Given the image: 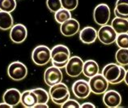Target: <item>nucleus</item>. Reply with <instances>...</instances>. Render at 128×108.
<instances>
[{
	"mask_svg": "<svg viewBox=\"0 0 128 108\" xmlns=\"http://www.w3.org/2000/svg\"><path fill=\"white\" fill-rule=\"evenodd\" d=\"M89 86L92 93L95 94H103L108 90L110 83L104 77L102 74H96V76L89 78Z\"/></svg>",
	"mask_w": 128,
	"mask_h": 108,
	"instance_id": "5",
	"label": "nucleus"
},
{
	"mask_svg": "<svg viewBox=\"0 0 128 108\" xmlns=\"http://www.w3.org/2000/svg\"><path fill=\"white\" fill-rule=\"evenodd\" d=\"M51 59V50L48 46L40 45L34 48L32 52V60L36 65L44 66Z\"/></svg>",
	"mask_w": 128,
	"mask_h": 108,
	"instance_id": "3",
	"label": "nucleus"
},
{
	"mask_svg": "<svg viewBox=\"0 0 128 108\" xmlns=\"http://www.w3.org/2000/svg\"><path fill=\"white\" fill-rule=\"evenodd\" d=\"M34 107H36V108H39V107H43V108H48L49 106H48V105H47V104H44V103H38L36 104V105L34 106Z\"/></svg>",
	"mask_w": 128,
	"mask_h": 108,
	"instance_id": "32",
	"label": "nucleus"
},
{
	"mask_svg": "<svg viewBox=\"0 0 128 108\" xmlns=\"http://www.w3.org/2000/svg\"><path fill=\"white\" fill-rule=\"evenodd\" d=\"M72 92L76 97L80 99L87 98L92 93L88 81L85 80H78L73 83Z\"/></svg>",
	"mask_w": 128,
	"mask_h": 108,
	"instance_id": "11",
	"label": "nucleus"
},
{
	"mask_svg": "<svg viewBox=\"0 0 128 108\" xmlns=\"http://www.w3.org/2000/svg\"><path fill=\"white\" fill-rule=\"evenodd\" d=\"M114 12L116 17L128 20V0H117Z\"/></svg>",
	"mask_w": 128,
	"mask_h": 108,
	"instance_id": "19",
	"label": "nucleus"
},
{
	"mask_svg": "<svg viewBox=\"0 0 128 108\" xmlns=\"http://www.w3.org/2000/svg\"><path fill=\"white\" fill-rule=\"evenodd\" d=\"M124 82L126 83V85H128V69L126 70V76H125V79H124Z\"/></svg>",
	"mask_w": 128,
	"mask_h": 108,
	"instance_id": "33",
	"label": "nucleus"
},
{
	"mask_svg": "<svg viewBox=\"0 0 128 108\" xmlns=\"http://www.w3.org/2000/svg\"><path fill=\"white\" fill-rule=\"evenodd\" d=\"M8 74L11 79L19 81V80H24L27 76L28 68L23 63L16 61L8 66Z\"/></svg>",
	"mask_w": 128,
	"mask_h": 108,
	"instance_id": "7",
	"label": "nucleus"
},
{
	"mask_svg": "<svg viewBox=\"0 0 128 108\" xmlns=\"http://www.w3.org/2000/svg\"><path fill=\"white\" fill-rule=\"evenodd\" d=\"M3 102L13 106H17L20 102L21 93L16 89H9L6 91L2 96Z\"/></svg>",
	"mask_w": 128,
	"mask_h": 108,
	"instance_id": "15",
	"label": "nucleus"
},
{
	"mask_svg": "<svg viewBox=\"0 0 128 108\" xmlns=\"http://www.w3.org/2000/svg\"><path fill=\"white\" fill-rule=\"evenodd\" d=\"M46 6L50 11L54 13L62 8L61 0H46Z\"/></svg>",
	"mask_w": 128,
	"mask_h": 108,
	"instance_id": "27",
	"label": "nucleus"
},
{
	"mask_svg": "<svg viewBox=\"0 0 128 108\" xmlns=\"http://www.w3.org/2000/svg\"><path fill=\"white\" fill-rule=\"evenodd\" d=\"M80 23L76 19L70 18L60 26L61 33L65 37H72L80 31Z\"/></svg>",
	"mask_w": 128,
	"mask_h": 108,
	"instance_id": "14",
	"label": "nucleus"
},
{
	"mask_svg": "<svg viewBox=\"0 0 128 108\" xmlns=\"http://www.w3.org/2000/svg\"><path fill=\"white\" fill-rule=\"evenodd\" d=\"M0 108H12V106L3 102L2 103H0Z\"/></svg>",
	"mask_w": 128,
	"mask_h": 108,
	"instance_id": "31",
	"label": "nucleus"
},
{
	"mask_svg": "<svg viewBox=\"0 0 128 108\" xmlns=\"http://www.w3.org/2000/svg\"><path fill=\"white\" fill-rule=\"evenodd\" d=\"M28 35L27 28L22 24L13 25L10 32V38L14 43H22L25 41Z\"/></svg>",
	"mask_w": 128,
	"mask_h": 108,
	"instance_id": "13",
	"label": "nucleus"
},
{
	"mask_svg": "<svg viewBox=\"0 0 128 108\" xmlns=\"http://www.w3.org/2000/svg\"><path fill=\"white\" fill-rule=\"evenodd\" d=\"M103 103L109 108L118 107L122 103V96L116 90H107L103 93Z\"/></svg>",
	"mask_w": 128,
	"mask_h": 108,
	"instance_id": "12",
	"label": "nucleus"
},
{
	"mask_svg": "<svg viewBox=\"0 0 128 108\" xmlns=\"http://www.w3.org/2000/svg\"><path fill=\"white\" fill-rule=\"evenodd\" d=\"M70 52L67 46L64 45H56L51 50V62L53 66L62 68L65 67L69 59Z\"/></svg>",
	"mask_w": 128,
	"mask_h": 108,
	"instance_id": "1",
	"label": "nucleus"
},
{
	"mask_svg": "<svg viewBox=\"0 0 128 108\" xmlns=\"http://www.w3.org/2000/svg\"><path fill=\"white\" fill-rule=\"evenodd\" d=\"M115 59L118 64L125 67L128 65V49L119 48L115 54Z\"/></svg>",
	"mask_w": 128,
	"mask_h": 108,
	"instance_id": "22",
	"label": "nucleus"
},
{
	"mask_svg": "<svg viewBox=\"0 0 128 108\" xmlns=\"http://www.w3.org/2000/svg\"><path fill=\"white\" fill-rule=\"evenodd\" d=\"M80 39L84 44H92L97 39V31L91 26H87L80 32Z\"/></svg>",
	"mask_w": 128,
	"mask_h": 108,
	"instance_id": "16",
	"label": "nucleus"
},
{
	"mask_svg": "<svg viewBox=\"0 0 128 108\" xmlns=\"http://www.w3.org/2000/svg\"><path fill=\"white\" fill-rule=\"evenodd\" d=\"M126 72V69L122 66L116 63H109L103 67L102 74L111 85H114L116 80Z\"/></svg>",
	"mask_w": 128,
	"mask_h": 108,
	"instance_id": "4",
	"label": "nucleus"
},
{
	"mask_svg": "<svg viewBox=\"0 0 128 108\" xmlns=\"http://www.w3.org/2000/svg\"><path fill=\"white\" fill-rule=\"evenodd\" d=\"M13 18L11 13L0 11V29L2 30H8L12 28Z\"/></svg>",
	"mask_w": 128,
	"mask_h": 108,
	"instance_id": "21",
	"label": "nucleus"
},
{
	"mask_svg": "<svg viewBox=\"0 0 128 108\" xmlns=\"http://www.w3.org/2000/svg\"><path fill=\"white\" fill-rule=\"evenodd\" d=\"M117 36V33L114 31L113 27L109 25L102 26L97 31V39H99L100 42L106 46L115 42Z\"/></svg>",
	"mask_w": 128,
	"mask_h": 108,
	"instance_id": "8",
	"label": "nucleus"
},
{
	"mask_svg": "<svg viewBox=\"0 0 128 108\" xmlns=\"http://www.w3.org/2000/svg\"><path fill=\"white\" fill-rule=\"evenodd\" d=\"M16 8V0H0V11L12 12Z\"/></svg>",
	"mask_w": 128,
	"mask_h": 108,
	"instance_id": "25",
	"label": "nucleus"
},
{
	"mask_svg": "<svg viewBox=\"0 0 128 108\" xmlns=\"http://www.w3.org/2000/svg\"><path fill=\"white\" fill-rule=\"evenodd\" d=\"M49 94L52 102L59 106H62L66 101L70 98V91L68 87L66 84L62 82L50 86Z\"/></svg>",
	"mask_w": 128,
	"mask_h": 108,
	"instance_id": "2",
	"label": "nucleus"
},
{
	"mask_svg": "<svg viewBox=\"0 0 128 108\" xmlns=\"http://www.w3.org/2000/svg\"><path fill=\"white\" fill-rule=\"evenodd\" d=\"M32 91L38 97V103L47 104L50 99V94L47 91L42 88H36V89H33Z\"/></svg>",
	"mask_w": 128,
	"mask_h": 108,
	"instance_id": "24",
	"label": "nucleus"
},
{
	"mask_svg": "<svg viewBox=\"0 0 128 108\" xmlns=\"http://www.w3.org/2000/svg\"><path fill=\"white\" fill-rule=\"evenodd\" d=\"M72 18V13H70V11L66 9L62 8L60 9L59 11H58L57 12H55L54 15V19L57 23L62 25V23H64L65 21H66L67 20H69Z\"/></svg>",
	"mask_w": 128,
	"mask_h": 108,
	"instance_id": "23",
	"label": "nucleus"
},
{
	"mask_svg": "<svg viewBox=\"0 0 128 108\" xmlns=\"http://www.w3.org/2000/svg\"><path fill=\"white\" fill-rule=\"evenodd\" d=\"M99 65L95 60L88 59L84 63L83 74L88 78H91L99 73Z\"/></svg>",
	"mask_w": 128,
	"mask_h": 108,
	"instance_id": "18",
	"label": "nucleus"
},
{
	"mask_svg": "<svg viewBox=\"0 0 128 108\" xmlns=\"http://www.w3.org/2000/svg\"><path fill=\"white\" fill-rule=\"evenodd\" d=\"M62 8L72 12L77 8L79 4V0H61Z\"/></svg>",
	"mask_w": 128,
	"mask_h": 108,
	"instance_id": "28",
	"label": "nucleus"
},
{
	"mask_svg": "<svg viewBox=\"0 0 128 108\" xmlns=\"http://www.w3.org/2000/svg\"><path fill=\"white\" fill-rule=\"evenodd\" d=\"M84 63L79 56L70 57L65 67L66 74L70 77H78L83 72Z\"/></svg>",
	"mask_w": 128,
	"mask_h": 108,
	"instance_id": "9",
	"label": "nucleus"
},
{
	"mask_svg": "<svg viewBox=\"0 0 128 108\" xmlns=\"http://www.w3.org/2000/svg\"><path fill=\"white\" fill-rule=\"evenodd\" d=\"M62 108H70V107H73V108H80V103L77 102V101L74 100V99H70L69 98L67 101H66L61 106Z\"/></svg>",
	"mask_w": 128,
	"mask_h": 108,
	"instance_id": "29",
	"label": "nucleus"
},
{
	"mask_svg": "<svg viewBox=\"0 0 128 108\" xmlns=\"http://www.w3.org/2000/svg\"><path fill=\"white\" fill-rule=\"evenodd\" d=\"M20 102L24 107H34L38 104V97H36V93L32 91V89L26 90L21 93Z\"/></svg>",
	"mask_w": 128,
	"mask_h": 108,
	"instance_id": "17",
	"label": "nucleus"
},
{
	"mask_svg": "<svg viewBox=\"0 0 128 108\" xmlns=\"http://www.w3.org/2000/svg\"><path fill=\"white\" fill-rule=\"evenodd\" d=\"M80 107L82 108H95V105H93L92 102H84L82 105H80Z\"/></svg>",
	"mask_w": 128,
	"mask_h": 108,
	"instance_id": "30",
	"label": "nucleus"
},
{
	"mask_svg": "<svg viewBox=\"0 0 128 108\" xmlns=\"http://www.w3.org/2000/svg\"><path fill=\"white\" fill-rule=\"evenodd\" d=\"M110 18V8L106 3L97 5L93 11V19L97 25L103 26L107 25Z\"/></svg>",
	"mask_w": 128,
	"mask_h": 108,
	"instance_id": "6",
	"label": "nucleus"
},
{
	"mask_svg": "<svg viewBox=\"0 0 128 108\" xmlns=\"http://www.w3.org/2000/svg\"><path fill=\"white\" fill-rule=\"evenodd\" d=\"M111 26L113 27L117 34L128 33V20L115 17L112 21Z\"/></svg>",
	"mask_w": 128,
	"mask_h": 108,
	"instance_id": "20",
	"label": "nucleus"
},
{
	"mask_svg": "<svg viewBox=\"0 0 128 108\" xmlns=\"http://www.w3.org/2000/svg\"><path fill=\"white\" fill-rule=\"evenodd\" d=\"M115 42L119 48L128 49V33L118 34Z\"/></svg>",
	"mask_w": 128,
	"mask_h": 108,
	"instance_id": "26",
	"label": "nucleus"
},
{
	"mask_svg": "<svg viewBox=\"0 0 128 108\" xmlns=\"http://www.w3.org/2000/svg\"><path fill=\"white\" fill-rule=\"evenodd\" d=\"M62 72L60 68L54 66L49 67L44 73V80L48 86H53L62 82Z\"/></svg>",
	"mask_w": 128,
	"mask_h": 108,
	"instance_id": "10",
	"label": "nucleus"
}]
</instances>
